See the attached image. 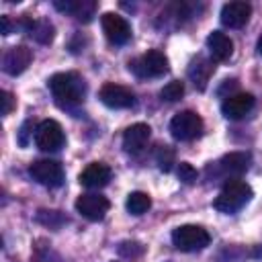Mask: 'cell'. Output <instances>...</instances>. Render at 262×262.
<instances>
[{"label":"cell","instance_id":"cell-1","mask_svg":"<svg viewBox=\"0 0 262 262\" xmlns=\"http://www.w3.org/2000/svg\"><path fill=\"white\" fill-rule=\"evenodd\" d=\"M55 102L63 108H72L82 104L86 96V82L78 72H59L53 74L47 82Z\"/></svg>","mask_w":262,"mask_h":262},{"label":"cell","instance_id":"cell-2","mask_svg":"<svg viewBox=\"0 0 262 262\" xmlns=\"http://www.w3.org/2000/svg\"><path fill=\"white\" fill-rule=\"evenodd\" d=\"M250 199H252V186L242 178H233V180H225L221 192L213 201V207L219 213L231 215L237 213L242 207H246Z\"/></svg>","mask_w":262,"mask_h":262},{"label":"cell","instance_id":"cell-3","mask_svg":"<svg viewBox=\"0 0 262 262\" xmlns=\"http://www.w3.org/2000/svg\"><path fill=\"white\" fill-rule=\"evenodd\" d=\"M127 68L137 78H160L168 72V57L158 49H149L139 57L131 59Z\"/></svg>","mask_w":262,"mask_h":262},{"label":"cell","instance_id":"cell-4","mask_svg":"<svg viewBox=\"0 0 262 262\" xmlns=\"http://www.w3.org/2000/svg\"><path fill=\"white\" fill-rule=\"evenodd\" d=\"M172 244L180 252H199L211 244V235L201 225H180L172 231Z\"/></svg>","mask_w":262,"mask_h":262},{"label":"cell","instance_id":"cell-5","mask_svg":"<svg viewBox=\"0 0 262 262\" xmlns=\"http://www.w3.org/2000/svg\"><path fill=\"white\" fill-rule=\"evenodd\" d=\"M203 127H205V123H203L201 115L194 111H180L170 121V133L178 141H192V139L201 137Z\"/></svg>","mask_w":262,"mask_h":262},{"label":"cell","instance_id":"cell-6","mask_svg":"<svg viewBox=\"0 0 262 262\" xmlns=\"http://www.w3.org/2000/svg\"><path fill=\"white\" fill-rule=\"evenodd\" d=\"M29 176L41 184V186H47V188H57L63 184V166L57 162V160H37L29 166Z\"/></svg>","mask_w":262,"mask_h":262},{"label":"cell","instance_id":"cell-7","mask_svg":"<svg viewBox=\"0 0 262 262\" xmlns=\"http://www.w3.org/2000/svg\"><path fill=\"white\" fill-rule=\"evenodd\" d=\"M66 141L63 129L57 121L45 119L35 127V145L41 151H57Z\"/></svg>","mask_w":262,"mask_h":262},{"label":"cell","instance_id":"cell-8","mask_svg":"<svg viewBox=\"0 0 262 262\" xmlns=\"http://www.w3.org/2000/svg\"><path fill=\"white\" fill-rule=\"evenodd\" d=\"M100 25H102L104 37L113 45H125L131 39V25L127 23L125 16H121L117 12H104L100 16Z\"/></svg>","mask_w":262,"mask_h":262},{"label":"cell","instance_id":"cell-9","mask_svg":"<svg viewBox=\"0 0 262 262\" xmlns=\"http://www.w3.org/2000/svg\"><path fill=\"white\" fill-rule=\"evenodd\" d=\"M98 98L108 108H131L135 104V94L127 86H121L115 82L102 84V88L98 90Z\"/></svg>","mask_w":262,"mask_h":262},{"label":"cell","instance_id":"cell-10","mask_svg":"<svg viewBox=\"0 0 262 262\" xmlns=\"http://www.w3.org/2000/svg\"><path fill=\"white\" fill-rule=\"evenodd\" d=\"M111 209V203L106 196L98 194V192H86V194H80L78 201H76V211L86 217L88 221H100L104 219V215L108 213Z\"/></svg>","mask_w":262,"mask_h":262},{"label":"cell","instance_id":"cell-11","mask_svg":"<svg viewBox=\"0 0 262 262\" xmlns=\"http://www.w3.org/2000/svg\"><path fill=\"white\" fill-rule=\"evenodd\" d=\"M254 96L250 92H235V94H227L221 102V113L225 119L231 121H239L244 119L252 108H254Z\"/></svg>","mask_w":262,"mask_h":262},{"label":"cell","instance_id":"cell-12","mask_svg":"<svg viewBox=\"0 0 262 262\" xmlns=\"http://www.w3.org/2000/svg\"><path fill=\"white\" fill-rule=\"evenodd\" d=\"M250 162H252V156L248 151H231L217 162V170L225 180H233V178H239L244 172H248Z\"/></svg>","mask_w":262,"mask_h":262},{"label":"cell","instance_id":"cell-13","mask_svg":"<svg viewBox=\"0 0 262 262\" xmlns=\"http://www.w3.org/2000/svg\"><path fill=\"white\" fill-rule=\"evenodd\" d=\"M31 59H33V51L27 45H14L2 55V70L8 76H18L29 68Z\"/></svg>","mask_w":262,"mask_h":262},{"label":"cell","instance_id":"cell-14","mask_svg":"<svg viewBox=\"0 0 262 262\" xmlns=\"http://www.w3.org/2000/svg\"><path fill=\"white\" fill-rule=\"evenodd\" d=\"M252 14V6L244 0H233V2H225L221 8V23L229 29H242Z\"/></svg>","mask_w":262,"mask_h":262},{"label":"cell","instance_id":"cell-15","mask_svg":"<svg viewBox=\"0 0 262 262\" xmlns=\"http://www.w3.org/2000/svg\"><path fill=\"white\" fill-rule=\"evenodd\" d=\"M111 178H113V170H111L106 164H102V162H92V164H88V166L80 172V176H78L80 184H82L84 188H90V190L106 186V184L111 182Z\"/></svg>","mask_w":262,"mask_h":262},{"label":"cell","instance_id":"cell-16","mask_svg":"<svg viewBox=\"0 0 262 262\" xmlns=\"http://www.w3.org/2000/svg\"><path fill=\"white\" fill-rule=\"evenodd\" d=\"M151 137V129L147 123H135L123 131V149L127 154H141Z\"/></svg>","mask_w":262,"mask_h":262},{"label":"cell","instance_id":"cell-17","mask_svg":"<svg viewBox=\"0 0 262 262\" xmlns=\"http://www.w3.org/2000/svg\"><path fill=\"white\" fill-rule=\"evenodd\" d=\"M53 6L59 12L72 14L76 20H82V23H90L96 12V2L92 0H55Z\"/></svg>","mask_w":262,"mask_h":262},{"label":"cell","instance_id":"cell-18","mask_svg":"<svg viewBox=\"0 0 262 262\" xmlns=\"http://www.w3.org/2000/svg\"><path fill=\"white\" fill-rule=\"evenodd\" d=\"M207 49L213 61H227L233 55V41L223 31H211L207 37Z\"/></svg>","mask_w":262,"mask_h":262},{"label":"cell","instance_id":"cell-19","mask_svg":"<svg viewBox=\"0 0 262 262\" xmlns=\"http://www.w3.org/2000/svg\"><path fill=\"white\" fill-rule=\"evenodd\" d=\"M213 72H215L213 59H207V57H203V55H196V57L190 61V66H188V78H190V82L194 84V88H199V90H205V88H207V84H209Z\"/></svg>","mask_w":262,"mask_h":262},{"label":"cell","instance_id":"cell-20","mask_svg":"<svg viewBox=\"0 0 262 262\" xmlns=\"http://www.w3.org/2000/svg\"><path fill=\"white\" fill-rule=\"evenodd\" d=\"M20 29H25L35 41H39V43H43V45L51 43V41H53V33H55L53 25H51L47 18L33 20V18H29V16H23V18H20Z\"/></svg>","mask_w":262,"mask_h":262},{"label":"cell","instance_id":"cell-21","mask_svg":"<svg viewBox=\"0 0 262 262\" xmlns=\"http://www.w3.org/2000/svg\"><path fill=\"white\" fill-rule=\"evenodd\" d=\"M125 207L131 215H143L149 207H151V199L147 192H141V190H135V192H129L127 201H125Z\"/></svg>","mask_w":262,"mask_h":262},{"label":"cell","instance_id":"cell-22","mask_svg":"<svg viewBox=\"0 0 262 262\" xmlns=\"http://www.w3.org/2000/svg\"><path fill=\"white\" fill-rule=\"evenodd\" d=\"M154 156H156V164H158V168L162 172H170L172 166L176 164V154H174V149L170 145H158Z\"/></svg>","mask_w":262,"mask_h":262},{"label":"cell","instance_id":"cell-23","mask_svg":"<svg viewBox=\"0 0 262 262\" xmlns=\"http://www.w3.org/2000/svg\"><path fill=\"white\" fill-rule=\"evenodd\" d=\"M184 96V84L180 80H172L168 82L162 90H160V98L166 100V102H176Z\"/></svg>","mask_w":262,"mask_h":262},{"label":"cell","instance_id":"cell-24","mask_svg":"<svg viewBox=\"0 0 262 262\" xmlns=\"http://www.w3.org/2000/svg\"><path fill=\"white\" fill-rule=\"evenodd\" d=\"M176 174H178V180L184 182V184H192L199 178L196 168L192 164H188V162H180L178 168H176Z\"/></svg>","mask_w":262,"mask_h":262},{"label":"cell","instance_id":"cell-25","mask_svg":"<svg viewBox=\"0 0 262 262\" xmlns=\"http://www.w3.org/2000/svg\"><path fill=\"white\" fill-rule=\"evenodd\" d=\"M37 221H41L45 225H51V227H59L61 223H68V219L59 211H39Z\"/></svg>","mask_w":262,"mask_h":262},{"label":"cell","instance_id":"cell-26","mask_svg":"<svg viewBox=\"0 0 262 262\" xmlns=\"http://www.w3.org/2000/svg\"><path fill=\"white\" fill-rule=\"evenodd\" d=\"M143 252V246L139 244V242H123L121 246H119V254H123V256H139Z\"/></svg>","mask_w":262,"mask_h":262},{"label":"cell","instance_id":"cell-27","mask_svg":"<svg viewBox=\"0 0 262 262\" xmlns=\"http://www.w3.org/2000/svg\"><path fill=\"white\" fill-rule=\"evenodd\" d=\"M0 104H2V108H0L2 117L10 115V111L14 108V98H12V94H10L8 90H2V92H0Z\"/></svg>","mask_w":262,"mask_h":262},{"label":"cell","instance_id":"cell-28","mask_svg":"<svg viewBox=\"0 0 262 262\" xmlns=\"http://www.w3.org/2000/svg\"><path fill=\"white\" fill-rule=\"evenodd\" d=\"M0 29H2V35H10L12 31L20 29V20L18 23H10V16H2L0 18Z\"/></svg>","mask_w":262,"mask_h":262},{"label":"cell","instance_id":"cell-29","mask_svg":"<svg viewBox=\"0 0 262 262\" xmlns=\"http://www.w3.org/2000/svg\"><path fill=\"white\" fill-rule=\"evenodd\" d=\"M29 129H31V121H27V123L23 125V129H20V135H18V143H20V145H27V143H29V139H27Z\"/></svg>","mask_w":262,"mask_h":262},{"label":"cell","instance_id":"cell-30","mask_svg":"<svg viewBox=\"0 0 262 262\" xmlns=\"http://www.w3.org/2000/svg\"><path fill=\"white\" fill-rule=\"evenodd\" d=\"M258 53H260V55H262V37H260V39H258Z\"/></svg>","mask_w":262,"mask_h":262}]
</instances>
